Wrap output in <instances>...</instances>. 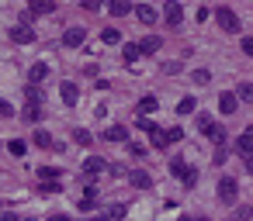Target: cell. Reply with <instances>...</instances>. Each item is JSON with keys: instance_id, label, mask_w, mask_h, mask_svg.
I'll return each mask as SVG.
<instances>
[{"instance_id": "277c9868", "label": "cell", "mask_w": 253, "mask_h": 221, "mask_svg": "<svg viewBox=\"0 0 253 221\" xmlns=\"http://www.w3.org/2000/svg\"><path fill=\"white\" fill-rule=\"evenodd\" d=\"M59 97H63L66 107H77V104H80V87H77L73 80H63V83H59Z\"/></svg>"}, {"instance_id": "7bdbcfd3", "label": "cell", "mask_w": 253, "mask_h": 221, "mask_svg": "<svg viewBox=\"0 0 253 221\" xmlns=\"http://www.w3.org/2000/svg\"><path fill=\"white\" fill-rule=\"evenodd\" d=\"M239 45H243V52H246V56H253V38H243Z\"/></svg>"}, {"instance_id": "3957f363", "label": "cell", "mask_w": 253, "mask_h": 221, "mask_svg": "<svg viewBox=\"0 0 253 221\" xmlns=\"http://www.w3.org/2000/svg\"><path fill=\"white\" fill-rule=\"evenodd\" d=\"M236 193H239V183L232 176H222L218 180V200L222 204H236Z\"/></svg>"}, {"instance_id": "d6986e66", "label": "cell", "mask_w": 253, "mask_h": 221, "mask_svg": "<svg viewBox=\"0 0 253 221\" xmlns=\"http://www.w3.org/2000/svg\"><path fill=\"white\" fill-rule=\"evenodd\" d=\"M149 142H153V149H167V145H173L170 135H167L163 128H153V131H149Z\"/></svg>"}, {"instance_id": "4dcf8cb0", "label": "cell", "mask_w": 253, "mask_h": 221, "mask_svg": "<svg viewBox=\"0 0 253 221\" xmlns=\"http://www.w3.org/2000/svg\"><path fill=\"white\" fill-rule=\"evenodd\" d=\"M39 193H63V187H59V180H49V183H39Z\"/></svg>"}, {"instance_id": "9a60e30c", "label": "cell", "mask_w": 253, "mask_h": 221, "mask_svg": "<svg viewBox=\"0 0 253 221\" xmlns=\"http://www.w3.org/2000/svg\"><path fill=\"white\" fill-rule=\"evenodd\" d=\"M77 207H80V211H94V207H97V187H94V183L84 190V197L77 200Z\"/></svg>"}, {"instance_id": "f6af8a7d", "label": "cell", "mask_w": 253, "mask_h": 221, "mask_svg": "<svg viewBox=\"0 0 253 221\" xmlns=\"http://www.w3.org/2000/svg\"><path fill=\"white\" fill-rule=\"evenodd\" d=\"M45 221H70V218H66V214H49Z\"/></svg>"}, {"instance_id": "ac0fdd59", "label": "cell", "mask_w": 253, "mask_h": 221, "mask_svg": "<svg viewBox=\"0 0 253 221\" xmlns=\"http://www.w3.org/2000/svg\"><path fill=\"white\" fill-rule=\"evenodd\" d=\"M156 107H160V100H156L153 94H146V97L139 100V107H135V111H139V118H146V114H153Z\"/></svg>"}, {"instance_id": "603a6c76", "label": "cell", "mask_w": 253, "mask_h": 221, "mask_svg": "<svg viewBox=\"0 0 253 221\" xmlns=\"http://www.w3.org/2000/svg\"><path fill=\"white\" fill-rule=\"evenodd\" d=\"M73 142L84 145V149H90V145H94V135H90L87 128H73Z\"/></svg>"}, {"instance_id": "7dc6e473", "label": "cell", "mask_w": 253, "mask_h": 221, "mask_svg": "<svg viewBox=\"0 0 253 221\" xmlns=\"http://www.w3.org/2000/svg\"><path fill=\"white\" fill-rule=\"evenodd\" d=\"M21 221H35V218H21Z\"/></svg>"}, {"instance_id": "836d02e7", "label": "cell", "mask_w": 253, "mask_h": 221, "mask_svg": "<svg viewBox=\"0 0 253 221\" xmlns=\"http://www.w3.org/2000/svg\"><path fill=\"white\" fill-rule=\"evenodd\" d=\"M104 214H108V218H125V214H128V207H125V204H111Z\"/></svg>"}, {"instance_id": "f907efd6", "label": "cell", "mask_w": 253, "mask_h": 221, "mask_svg": "<svg viewBox=\"0 0 253 221\" xmlns=\"http://www.w3.org/2000/svg\"><path fill=\"white\" fill-rule=\"evenodd\" d=\"M0 207H4V204H0Z\"/></svg>"}, {"instance_id": "4316f807", "label": "cell", "mask_w": 253, "mask_h": 221, "mask_svg": "<svg viewBox=\"0 0 253 221\" xmlns=\"http://www.w3.org/2000/svg\"><path fill=\"white\" fill-rule=\"evenodd\" d=\"M194 107H198V100H194V97H180V104H177V114H194Z\"/></svg>"}, {"instance_id": "8d00e7d4", "label": "cell", "mask_w": 253, "mask_h": 221, "mask_svg": "<svg viewBox=\"0 0 253 221\" xmlns=\"http://www.w3.org/2000/svg\"><path fill=\"white\" fill-rule=\"evenodd\" d=\"M180 183H184V187H194V183H198V169L191 166V169L184 173V180H180Z\"/></svg>"}, {"instance_id": "d6a6232c", "label": "cell", "mask_w": 253, "mask_h": 221, "mask_svg": "<svg viewBox=\"0 0 253 221\" xmlns=\"http://www.w3.org/2000/svg\"><path fill=\"white\" fill-rule=\"evenodd\" d=\"M250 218H253V207H250V204L236 207V214H232V221H250Z\"/></svg>"}, {"instance_id": "7a4b0ae2", "label": "cell", "mask_w": 253, "mask_h": 221, "mask_svg": "<svg viewBox=\"0 0 253 221\" xmlns=\"http://www.w3.org/2000/svg\"><path fill=\"white\" fill-rule=\"evenodd\" d=\"M215 21H218V28L229 32V35L239 32V18H236V11H229V7H215Z\"/></svg>"}, {"instance_id": "83f0119b", "label": "cell", "mask_w": 253, "mask_h": 221, "mask_svg": "<svg viewBox=\"0 0 253 221\" xmlns=\"http://www.w3.org/2000/svg\"><path fill=\"white\" fill-rule=\"evenodd\" d=\"M39 176H42V183L59 180V166H39Z\"/></svg>"}, {"instance_id": "484cf974", "label": "cell", "mask_w": 253, "mask_h": 221, "mask_svg": "<svg viewBox=\"0 0 253 221\" xmlns=\"http://www.w3.org/2000/svg\"><path fill=\"white\" fill-rule=\"evenodd\" d=\"M101 42H104V45H118V42H122V32H118V28H104V32H101Z\"/></svg>"}, {"instance_id": "681fc988", "label": "cell", "mask_w": 253, "mask_h": 221, "mask_svg": "<svg viewBox=\"0 0 253 221\" xmlns=\"http://www.w3.org/2000/svg\"><path fill=\"white\" fill-rule=\"evenodd\" d=\"M194 221H208V218H194Z\"/></svg>"}, {"instance_id": "74e56055", "label": "cell", "mask_w": 253, "mask_h": 221, "mask_svg": "<svg viewBox=\"0 0 253 221\" xmlns=\"http://www.w3.org/2000/svg\"><path fill=\"white\" fill-rule=\"evenodd\" d=\"M211 125H215V121H211V118H208V114H198V131H208V128H211Z\"/></svg>"}, {"instance_id": "7402d4cb", "label": "cell", "mask_w": 253, "mask_h": 221, "mask_svg": "<svg viewBox=\"0 0 253 221\" xmlns=\"http://www.w3.org/2000/svg\"><path fill=\"white\" fill-rule=\"evenodd\" d=\"M104 138H108V142H125V138H128V128H122V125H111V128L104 131Z\"/></svg>"}, {"instance_id": "7c38bea8", "label": "cell", "mask_w": 253, "mask_h": 221, "mask_svg": "<svg viewBox=\"0 0 253 221\" xmlns=\"http://www.w3.org/2000/svg\"><path fill=\"white\" fill-rule=\"evenodd\" d=\"M128 183H132L135 190H149V187H153V176H149L146 169H132V173H128Z\"/></svg>"}, {"instance_id": "4fadbf2b", "label": "cell", "mask_w": 253, "mask_h": 221, "mask_svg": "<svg viewBox=\"0 0 253 221\" xmlns=\"http://www.w3.org/2000/svg\"><path fill=\"white\" fill-rule=\"evenodd\" d=\"M160 49H163V38H160V35H146V38L139 42V52H142V56H153V52H160Z\"/></svg>"}, {"instance_id": "ffe728a7", "label": "cell", "mask_w": 253, "mask_h": 221, "mask_svg": "<svg viewBox=\"0 0 253 221\" xmlns=\"http://www.w3.org/2000/svg\"><path fill=\"white\" fill-rule=\"evenodd\" d=\"M108 11H111L115 18H125V14H132L135 7L128 4V0H111V4H108Z\"/></svg>"}, {"instance_id": "5bb4252c", "label": "cell", "mask_w": 253, "mask_h": 221, "mask_svg": "<svg viewBox=\"0 0 253 221\" xmlns=\"http://www.w3.org/2000/svg\"><path fill=\"white\" fill-rule=\"evenodd\" d=\"M236 107H239V97H236V94H229V90L218 94V111H222V114H236Z\"/></svg>"}, {"instance_id": "f1b7e54d", "label": "cell", "mask_w": 253, "mask_h": 221, "mask_svg": "<svg viewBox=\"0 0 253 221\" xmlns=\"http://www.w3.org/2000/svg\"><path fill=\"white\" fill-rule=\"evenodd\" d=\"M236 97H239L243 104H253V83H239V90H236Z\"/></svg>"}, {"instance_id": "ba28073f", "label": "cell", "mask_w": 253, "mask_h": 221, "mask_svg": "<svg viewBox=\"0 0 253 221\" xmlns=\"http://www.w3.org/2000/svg\"><path fill=\"white\" fill-rule=\"evenodd\" d=\"M163 18H167V25H170V28H177V25L184 21V7L177 4V0H170V4L163 7Z\"/></svg>"}, {"instance_id": "6da1fadb", "label": "cell", "mask_w": 253, "mask_h": 221, "mask_svg": "<svg viewBox=\"0 0 253 221\" xmlns=\"http://www.w3.org/2000/svg\"><path fill=\"white\" fill-rule=\"evenodd\" d=\"M11 42H18V45H28V42H35V28H32V18H28V11L21 14V21L11 28Z\"/></svg>"}, {"instance_id": "8992f818", "label": "cell", "mask_w": 253, "mask_h": 221, "mask_svg": "<svg viewBox=\"0 0 253 221\" xmlns=\"http://www.w3.org/2000/svg\"><path fill=\"white\" fill-rule=\"evenodd\" d=\"M236 152L243 156V162H246V159H253V125H250V128L239 135V142H236Z\"/></svg>"}, {"instance_id": "2e32d148", "label": "cell", "mask_w": 253, "mask_h": 221, "mask_svg": "<svg viewBox=\"0 0 253 221\" xmlns=\"http://www.w3.org/2000/svg\"><path fill=\"white\" fill-rule=\"evenodd\" d=\"M135 18H139L142 25H156V18H160V14H156L149 4H139V7H135Z\"/></svg>"}, {"instance_id": "1f68e13d", "label": "cell", "mask_w": 253, "mask_h": 221, "mask_svg": "<svg viewBox=\"0 0 253 221\" xmlns=\"http://www.w3.org/2000/svg\"><path fill=\"white\" fill-rule=\"evenodd\" d=\"M187 169H191V166H187L184 159H173V162H170V173H173V176H180V180H184V173H187Z\"/></svg>"}, {"instance_id": "e0dca14e", "label": "cell", "mask_w": 253, "mask_h": 221, "mask_svg": "<svg viewBox=\"0 0 253 221\" xmlns=\"http://www.w3.org/2000/svg\"><path fill=\"white\" fill-rule=\"evenodd\" d=\"M139 56H142V52H139V42H125V45H122V59H125L128 66L139 63Z\"/></svg>"}, {"instance_id": "44dd1931", "label": "cell", "mask_w": 253, "mask_h": 221, "mask_svg": "<svg viewBox=\"0 0 253 221\" xmlns=\"http://www.w3.org/2000/svg\"><path fill=\"white\" fill-rule=\"evenodd\" d=\"M32 142H35L39 149H56V142H52V135H49L45 128H39V131L32 135Z\"/></svg>"}, {"instance_id": "ab89813d", "label": "cell", "mask_w": 253, "mask_h": 221, "mask_svg": "<svg viewBox=\"0 0 253 221\" xmlns=\"http://www.w3.org/2000/svg\"><path fill=\"white\" fill-rule=\"evenodd\" d=\"M163 73H170V76L180 73V63H163Z\"/></svg>"}, {"instance_id": "b9f144b4", "label": "cell", "mask_w": 253, "mask_h": 221, "mask_svg": "<svg viewBox=\"0 0 253 221\" xmlns=\"http://www.w3.org/2000/svg\"><path fill=\"white\" fill-rule=\"evenodd\" d=\"M222 162H225V145L215 149V166H222Z\"/></svg>"}, {"instance_id": "e575fe53", "label": "cell", "mask_w": 253, "mask_h": 221, "mask_svg": "<svg viewBox=\"0 0 253 221\" xmlns=\"http://www.w3.org/2000/svg\"><path fill=\"white\" fill-rule=\"evenodd\" d=\"M191 80H194V83H201V87H205V83H208V80H211V73H208V69H194V73H191Z\"/></svg>"}, {"instance_id": "60d3db41", "label": "cell", "mask_w": 253, "mask_h": 221, "mask_svg": "<svg viewBox=\"0 0 253 221\" xmlns=\"http://www.w3.org/2000/svg\"><path fill=\"white\" fill-rule=\"evenodd\" d=\"M128 152H132V156H135V159H142V156H146V149H142V145H135V142H132V145H128Z\"/></svg>"}, {"instance_id": "f546056e", "label": "cell", "mask_w": 253, "mask_h": 221, "mask_svg": "<svg viewBox=\"0 0 253 221\" xmlns=\"http://www.w3.org/2000/svg\"><path fill=\"white\" fill-rule=\"evenodd\" d=\"M25 100H28V104H42V90L28 83V87H25Z\"/></svg>"}, {"instance_id": "d590c367", "label": "cell", "mask_w": 253, "mask_h": 221, "mask_svg": "<svg viewBox=\"0 0 253 221\" xmlns=\"http://www.w3.org/2000/svg\"><path fill=\"white\" fill-rule=\"evenodd\" d=\"M0 118H14V104L0 97Z\"/></svg>"}, {"instance_id": "cb8c5ba5", "label": "cell", "mask_w": 253, "mask_h": 221, "mask_svg": "<svg viewBox=\"0 0 253 221\" xmlns=\"http://www.w3.org/2000/svg\"><path fill=\"white\" fill-rule=\"evenodd\" d=\"M205 135H208V138L215 142V149H218V145H225V128H222V125H211V128H208Z\"/></svg>"}, {"instance_id": "f35d334b", "label": "cell", "mask_w": 253, "mask_h": 221, "mask_svg": "<svg viewBox=\"0 0 253 221\" xmlns=\"http://www.w3.org/2000/svg\"><path fill=\"white\" fill-rule=\"evenodd\" d=\"M167 135H170V142H180L184 138V128H167Z\"/></svg>"}, {"instance_id": "8fae6325", "label": "cell", "mask_w": 253, "mask_h": 221, "mask_svg": "<svg viewBox=\"0 0 253 221\" xmlns=\"http://www.w3.org/2000/svg\"><path fill=\"white\" fill-rule=\"evenodd\" d=\"M42 118H45V107H42V104H25V107H21V121H32V125H39Z\"/></svg>"}, {"instance_id": "d4e9b609", "label": "cell", "mask_w": 253, "mask_h": 221, "mask_svg": "<svg viewBox=\"0 0 253 221\" xmlns=\"http://www.w3.org/2000/svg\"><path fill=\"white\" fill-rule=\"evenodd\" d=\"M7 152H11V156H18V159H21V156H25V152H28V142H25V138H11V142H7Z\"/></svg>"}, {"instance_id": "c3c4849f", "label": "cell", "mask_w": 253, "mask_h": 221, "mask_svg": "<svg viewBox=\"0 0 253 221\" xmlns=\"http://www.w3.org/2000/svg\"><path fill=\"white\" fill-rule=\"evenodd\" d=\"M180 221H194V218H180Z\"/></svg>"}, {"instance_id": "9c48e42d", "label": "cell", "mask_w": 253, "mask_h": 221, "mask_svg": "<svg viewBox=\"0 0 253 221\" xmlns=\"http://www.w3.org/2000/svg\"><path fill=\"white\" fill-rule=\"evenodd\" d=\"M56 11V0H32L28 4V18H42V14H52Z\"/></svg>"}, {"instance_id": "ee69618b", "label": "cell", "mask_w": 253, "mask_h": 221, "mask_svg": "<svg viewBox=\"0 0 253 221\" xmlns=\"http://www.w3.org/2000/svg\"><path fill=\"white\" fill-rule=\"evenodd\" d=\"M4 221H21V214H14V211H7V214H4Z\"/></svg>"}, {"instance_id": "30bf717a", "label": "cell", "mask_w": 253, "mask_h": 221, "mask_svg": "<svg viewBox=\"0 0 253 221\" xmlns=\"http://www.w3.org/2000/svg\"><path fill=\"white\" fill-rule=\"evenodd\" d=\"M45 80H49V63H35V66L28 69V83L39 87V83H45Z\"/></svg>"}, {"instance_id": "bcb514c9", "label": "cell", "mask_w": 253, "mask_h": 221, "mask_svg": "<svg viewBox=\"0 0 253 221\" xmlns=\"http://www.w3.org/2000/svg\"><path fill=\"white\" fill-rule=\"evenodd\" d=\"M94 221H111V218H108V214H97V218H94Z\"/></svg>"}, {"instance_id": "52a82bcc", "label": "cell", "mask_w": 253, "mask_h": 221, "mask_svg": "<svg viewBox=\"0 0 253 221\" xmlns=\"http://www.w3.org/2000/svg\"><path fill=\"white\" fill-rule=\"evenodd\" d=\"M84 38H87V28H80V25L63 32V45H66V49H77V45H84Z\"/></svg>"}, {"instance_id": "5b68a950", "label": "cell", "mask_w": 253, "mask_h": 221, "mask_svg": "<svg viewBox=\"0 0 253 221\" xmlns=\"http://www.w3.org/2000/svg\"><path fill=\"white\" fill-rule=\"evenodd\" d=\"M108 166H111L108 159H101V156H87V159H84V176H87V180H94V176H101Z\"/></svg>"}]
</instances>
